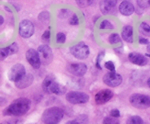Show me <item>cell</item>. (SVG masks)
<instances>
[{"label":"cell","mask_w":150,"mask_h":124,"mask_svg":"<svg viewBox=\"0 0 150 124\" xmlns=\"http://www.w3.org/2000/svg\"><path fill=\"white\" fill-rule=\"evenodd\" d=\"M9 50V52H10V55H13V54L16 53L18 51V45L16 42H13V44H11L10 45H9L7 47Z\"/></svg>","instance_id":"cell-30"},{"label":"cell","mask_w":150,"mask_h":124,"mask_svg":"<svg viewBox=\"0 0 150 124\" xmlns=\"http://www.w3.org/2000/svg\"><path fill=\"white\" fill-rule=\"evenodd\" d=\"M147 50H148V53H149L150 54V43H149V45H148V46H147Z\"/></svg>","instance_id":"cell-42"},{"label":"cell","mask_w":150,"mask_h":124,"mask_svg":"<svg viewBox=\"0 0 150 124\" xmlns=\"http://www.w3.org/2000/svg\"><path fill=\"white\" fill-rule=\"evenodd\" d=\"M26 61L35 69H38L40 67L41 61L38 51L35 49H29L26 53Z\"/></svg>","instance_id":"cell-10"},{"label":"cell","mask_w":150,"mask_h":124,"mask_svg":"<svg viewBox=\"0 0 150 124\" xmlns=\"http://www.w3.org/2000/svg\"><path fill=\"white\" fill-rule=\"evenodd\" d=\"M66 41V35L63 32H59L56 36V42L58 44H64Z\"/></svg>","instance_id":"cell-29"},{"label":"cell","mask_w":150,"mask_h":124,"mask_svg":"<svg viewBox=\"0 0 150 124\" xmlns=\"http://www.w3.org/2000/svg\"><path fill=\"white\" fill-rule=\"evenodd\" d=\"M130 103L137 109H146L150 106V96L142 93H133L130 96Z\"/></svg>","instance_id":"cell-3"},{"label":"cell","mask_w":150,"mask_h":124,"mask_svg":"<svg viewBox=\"0 0 150 124\" xmlns=\"http://www.w3.org/2000/svg\"><path fill=\"white\" fill-rule=\"evenodd\" d=\"M105 52L104 51H101L100 53H99L97 56L96 58V63H95V66H96L97 68L98 69H102V67H101V61L103 59L104 56H105Z\"/></svg>","instance_id":"cell-26"},{"label":"cell","mask_w":150,"mask_h":124,"mask_svg":"<svg viewBox=\"0 0 150 124\" xmlns=\"http://www.w3.org/2000/svg\"><path fill=\"white\" fill-rule=\"evenodd\" d=\"M56 83H57V81H56L55 77H54V75L50 74V75L46 76V77H45V79H44L43 82H42V90H43L46 93L51 94V93H52L53 88H54Z\"/></svg>","instance_id":"cell-15"},{"label":"cell","mask_w":150,"mask_h":124,"mask_svg":"<svg viewBox=\"0 0 150 124\" xmlns=\"http://www.w3.org/2000/svg\"><path fill=\"white\" fill-rule=\"evenodd\" d=\"M105 68L110 71H115V65H114V62L111 61H108L105 63L104 64Z\"/></svg>","instance_id":"cell-34"},{"label":"cell","mask_w":150,"mask_h":124,"mask_svg":"<svg viewBox=\"0 0 150 124\" xmlns=\"http://www.w3.org/2000/svg\"><path fill=\"white\" fill-rule=\"evenodd\" d=\"M3 23H4V18H3L2 16L0 15V26H1V25H2Z\"/></svg>","instance_id":"cell-41"},{"label":"cell","mask_w":150,"mask_h":124,"mask_svg":"<svg viewBox=\"0 0 150 124\" xmlns=\"http://www.w3.org/2000/svg\"><path fill=\"white\" fill-rule=\"evenodd\" d=\"M38 53L40 58L41 64L48 65L53 61V52L48 45H42L38 47Z\"/></svg>","instance_id":"cell-6"},{"label":"cell","mask_w":150,"mask_h":124,"mask_svg":"<svg viewBox=\"0 0 150 124\" xmlns=\"http://www.w3.org/2000/svg\"><path fill=\"white\" fill-rule=\"evenodd\" d=\"M31 106V100L27 98H18L13 101L3 111L5 116H21L29 110Z\"/></svg>","instance_id":"cell-1"},{"label":"cell","mask_w":150,"mask_h":124,"mask_svg":"<svg viewBox=\"0 0 150 124\" xmlns=\"http://www.w3.org/2000/svg\"><path fill=\"white\" fill-rule=\"evenodd\" d=\"M108 42L111 45H114V44H117L122 42V39L120 37V35L117 33H114L111 34L109 36H108Z\"/></svg>","instance_id":"cell-22"},{"label":"cell","mask_w":150,"mask_h":124,"mask_svg":"<svg viewBox=\"0 0 150 124\" xmlns=\"http://www.w3.org/2000/svg\"><path fill=\"white\" fill-rule=\"evenodd\" d=\"M103 124H120V123L117 118L110 116L104 118Z\"/></svg>","instance_id":"cell-27"},{"label":"cell","mask_w":150,"mask_h":124,"mask_svg":"<svg viewBox=\"0 0 150 124\" xmlns=\"http://www.w3.org/2000/svg\"><path fill=\"white\" fill-rule=\"evenodd\" d=\"M76 2L78 3V4H79L80 7H86V6L92 4L94 1H83V0H82V1H76Z\"/></svg>","instance_id":"cell-35"},{"label":"cell","mask_w":150,"mask_h":124,"mask_svg":"<svg viewBox=\"0 0 150 124\" xmlns=\"http://www.w3.org/2000/svg\"><path fill=\"white\" fill-rule=\"evenodd\" d=\"M87 66L83 63H73L68 67L69 72L76 77H82L87 71Z\"/></svg>","instance_id":"cell-13"},{"label":"cell","mask_w":150,"mask_h":124,"mask_svg":"<svg viewBox=\"0 0 150 124\" xmlns=\"http://www.w3.org/2000/svg\"><path fill=\"white\" fill-rule=\"evenodd\" d=\"M117 1L116 0H104L100 3V8L104 15L113 14L117 10Z\"/></svg>","instance_id":"cell-12"},{"label":"cell","mask_w":150,"mask_h":124,"mask_svg":"<svg viewBox=\"0 0 150 124\" xmlns=\"http://www.w3.org/2000/svg\"><path fill=\"white\" fill-rule=\"evenodd\" d=\"M100 29H103V30H105V29L111 30V29H114V26L108 20H103L101 22L100 25Z\"/></svg>","instance_id":"cell-24"},{"label":"cell","mask_w":150,"mask_h":124,"mask_svg":"<svg viewBox=\"0 0 150 124\" xmlns=\"http://www.w3.org/2000/svg\"><path fill=\"white\" fill-rule=\"evenodd\" d=\"M126 124H144V120L140 116L133 115L127 120Z\"/></svg>","instance_id":"cell-21"},{"label":"cell","mask_w":150,"mask_h":124,"mask_svg":"<svg viewBox=\"0 0 150 124\" xmlns=\"http://www.w3.org/2000/svg\"><path fill=\"white\" fill-rule=\"evenodd\" d=\"M119 10L123 15L130 16L134 13L135 7L130 1H123L119 6Z\"/></svg>","instance_id":"cell-17"},{"label":"cell","mask_w":150,"mask_h":124,"mask_svg":"<svg viewBox=\"0 0 150 124\" xmlns=\"http://www.w3.org/2000/svg\"><path fill=\"white\" fill-rule=\"evenodd\" d=\"M122 77L121 74L116 71H109L103 77V81L106 85L111 88H115L122 83Z\"/></svg>","instance_id":"cell-9"},{"label":"cell","mask_w":150,"mask_h":124,"mask_svg":"<svg viewBox=\"0 0 150 124\" xmlns=\"http://www.w3.org/2000/svg\"><path fill=\"white\" fill-rule=\"evenodd\" d=\"M149 2H150V0H149Z\"/></svg>","instance_id":"cell-46"},{"label":"cell","mask_w":150,"mask_h":124,"mask_svg":"<svg viewBox=\"0 0 150 124\" xmlns=\"http://www.w3.org/2000/svg\"><path fill=\"white\" fill-rule=\"evenodd\" d=\"M0 124H10V123L8 122V121H4V122H2L1 123H0Z\"/></svg>","instance_id":"cell-44"},{"label":"cell","mask_w":150,"mask_h":124,"mask_svg":"<svg viewBox=\"0 0 150 124\" xmlns=\"http://www.w3.org/2000/svg\"><path fill=\"white\" fill-rule=\"evenodd\" d=\"M69 23L70 25H73V26H76V25L79 24V19L77 15L73 14L70 16V20H69Z\"/></svg>","instance_id":"cell-32"},{"label":"cell","mask_w":150,"mask_h":124,"mask_svg":"<svg viewBox=\"0 0 150 124\" xmlns=\"http://www.w3.org/2000/svg\"><path fill=\"white\" fill-rule=\"evenodd\" d=\"M136 2H137L138 6L140 7L142 9H145L150 7L149 0V1H145V0H140V1H139V0H138Z\"/></svg>","instance_id":"cell-33"},{"label":"cell","mask_w":150,"mask_h":124,"mask_svg":"<svg viewBox=\"0 0 150 124\" xmlns=\"http://www.w3.org/2000/svg\"><path fill=\"white\" fill-rule=\"evenodd\" d=\"M70 52L73 56L79 60H83L89 55V48L85 42H80L70 48Z\"/></svg>","instance_id":"cell-4"},{"label":"cell","mask_w":150,"mask_h":124,"mask_svg":"<svg viewBox=\"0 0 150 124\" xmlns=\"http://www.w3.org/2000/svg\"><path fill=\"white\" fill-rule=\"evenodd\" d=\"M70 14H73V13L70 10H68V9H62L59 11L58 17L61 19L67 18L70 16Z\"/></svg>","instance_id":"cell-25"},{"label":"cell","mask_w":150,"mask_h":124,"mask_svg":"<svg viewBox=\"0 0 150 124\" xmlns=\"http://www.w3.org/2000/svg\"><path fill=\"white\" fill-rule=\"evenodd\" d=\"M139 42L141 45H149V40H148L147 39H146V38H143V37L139 38Z\"/></svg>","instance_id":"cell-38"},{"label":"cell","mask_w":150,"mask_h":124,"mask_svg":"<svg viewBox=\"0 0 150 124\" xmlns=\"http://www.w3.org/2000/svg\"><path fill=\"white\" fill-rule=\"evenodd\" d=\"M34 81V77L32 74H26L23 77H22L20 80L15 83L16 87L19 89H24L26 88L29 87L32 84Z\"/></svg>","instance_id":"cell-16"},{"label":"cell","mask_w":150,"mask_h":124,"mask_svg":"<svg viewBox=\"0 0 150 124\" xmlns=\"http://www.w3.org/2000/svg\"><path fill=\"white\" fill-rule=\"evenodd\" d=\"M66 100L73 104H81L87 103L89 100V96L86 93L80 91L68 92L66 94Z\"/></svg>","instance_id":"cell-5"},{"label":"cell","mask_w":150,"mask_h":124,"mask_svg":"<svg viewBox=\"0 0 150 124\" xmlns=\"http://www.w3.org/2000/svg\"><path fill=\"white\" fill-rule=\"evenodd\" d=\"M26 69L23 64H16L10 69L7 74L8 79L12 82L16 83L26 74Z\"/></svg>","instance_id":"cell-8"},{"label":"cell","mask_w":150,"mask_h":124,"mask_svg":"<svg viewBox=\"0 0 150 124\" xmlns=\"http://www.w3.org/2000/svg\"><path fill=\"white\" fill-rule=\"evenodd\" d=\"M64 112L57 106H51L43 112L42 120L45 124H58L62 120Z\"/></svg>","instance_id":"cell-2"},{"label":"cell","mask_w":150,"mask_h":124,"mask_svg":"<svg viewBox=\"0 0 150 124\" xmlns=\"http://www.w3.org/2000/svg\"><path fill=\"white\" fill-rule=\"evenodd\" d=\"M122 38L128 43H132L133 42V26L127 25L123 27L122 31Z\"/></svg>","instance_id":"cell-18"},{"label":"cell","mask_w":150,"mask_h":124,"mask_svg":"<svg viewBox=\"0 0 150 124\" xmlns=\"http://www.w3.org/2000/svg\"><path fill=\"white\" fill-rule=\"evenodd\" d=\"M7 103V101L5 98L0 97V106H4Z\"/></svg>","instance_id":"cell-39"},{"label":"cell","mask_w":150,"mask_h":124,"mask_svg":"<svg viewBox=\"0 0 150 124\" xmlns=\"http://www.w3.org/2000/svg\"><path fill=\"white\" fill-rule=\"evenodd\" d=\"M147 85H148V86L150 88V77L147 80Z\"/></svg>","instance_id":"cell-43"},{"label":"cell","mask_w":150,"mask_h":124,"mask_svg":"<svg viewBox=\"0 0 150 124\" xmlns=\"http://www.w3.org/2000/svg\"><path fill=\"white\" fill-rule=\"evenodd\" d=\"M114 96V93L110 89H103L96 93L95 97V102L98 104H104L111 100Z\"/></svg>","instance_id":"cell-11"},{"label":"cell","mask_w":150,"mask_h":124,"mask_svg":"<svg viewBox=\"0 0 150 124\" xmlns=\"http://www.w3.org/2000/svg\"><path fill=\"white\" fill-rule=\"evenodd\" d=\"M128 59L132 64L140 67H144L148 64V59L146 55L139 53H130L128 55Z\"/></svg>","instance_id":"cell-14"},{"label":"cell","mask_w":150,"mask_h":124,"mask_svg":"<svg viewBox=\"0 0 150 124\" xmlns=\"http://www.w3.org/2000/svg\"><path fill=\"white\" fill-rule=\"evenodd\" d=\"M10 124H23L21 120L18 119V118H14V119L10 120V121H8Z\"/></svg>","instance_id":"cell-37"},{"label":"cell","mask_w":150,"mask_h":124,"mask_svg":"<svg viewBox=\"0 0 150 124\" xmlns=\"http://www.w3.org/2000/svg\"><path fill=\"white\" fill-rule=\"evenodd\" d=\"M139 32L144 36H150V26L146 22H142L139 26Z\"/></svg>","instance_id":"cell-20"},{"label":"cell","mask_w":150,"mask_h":124,"mask_svg":"<svg viewBox=\"0 0 150 124\" xmlns=\"http://www.w3.org/2000/svg\"><path fill=\"white\" fill-rule=\"evenodd\" d=\"M38 19H39L40 21L43 23H48L50 20V13L47 11L42 12V13L39 14Z\"/></svg>","instance_id":"cell-23"},{"label":"cell","mask_w":150,"mask_h":124,"mask_svg":"<svg viewBox=\"0 0 150 124\" xmlns=\"http://www.w3.org/2000/svg\"><path fill=\"white\" fill-rule=\"evenodd\" d=\"M50 38H51V32H50V30L45 31L42 35V42H45V45H47V44L49 43Z\"/></svg>","instance_id":"cell-31"},{"label":"cell","mask_w":150,"mask_h":124,"mask_svg":"<svg viewBox=\"0 0 150 124\" xmlns=\"http://www.w3.org/2000/svg\"><path fill=\"white\" fill-rule=\"evenodd\" d=\"M110 115L111 117H113V118H118L120 117V112L119 109H113L110 112Z\"/></svg>","instance_id":"cell-36"},{"label":"cell","mask_w":150,"mask_h":124,"mask_svg":"<svg viewBox=\"0 0 150 124\" xmlns=\"http://www.w3.org/2000/svg\"><path fill=\"white\" fill-rule=\"evenodd\" d=\"M146 55V57H149V58H150V54L149 53H146V55Z\"/></svg>","instance_id":"cell-45"},{"label":"cell","mask_w":150,"mask_h":124,"mask_svg":"<svg viewBox=\"0 0 150 124\" xmlns=\"http://www.w3.org/2000/svg\"><path fill=\"white\" fill-rule=\"evenodd\" d=\"M35 33V26L32 21L27 19L22 20L19 23V34L24 39L31 37Z\"/></svg>","instance_id":"cell-7"},{"label":"cell","mask_w":150,"mask_h":124,"mask_svg":"<svg viewBox=\"0 0 150 124\" xmlns=\"http://www.w3.org/2000/svg\"><path fill=\"white\" fill-rule=\"evenodd\" d=\"M65 124H80L77 120H69Z\"/></svg>","instance_id":"cell-40"},{"label":"cell","mask_w":150,"mask_h":124,"mask_svg":"<svg viewBox=\"0 0 150 124\" xmlns=\"http://www.w3.org/2000/svg\"><path fill=\"white\" fill-rule=\"evenodd\" d=\"M10 55V52L7 48V47L3 48H0V61H3L6 58L9 56Z\"/></svg>","instance_id":"cell-28"},{"label":"cell","mask_w":150,"mask_h":124,"mask_svg":"<svg viewBox=\"0 0 150 124\" xmlns=\"http://www.w3.org/2000/svg\"><path fill=\"white\" fill-rule=\"evenodd\" d=\"M67 91V88L64 85H61L59 83H56L55 85H54V88H53L52 93H54L56 95H58V96H62V95L64 94Z\"/></svg>","instance_id":"cell-19"}]
</instances>
